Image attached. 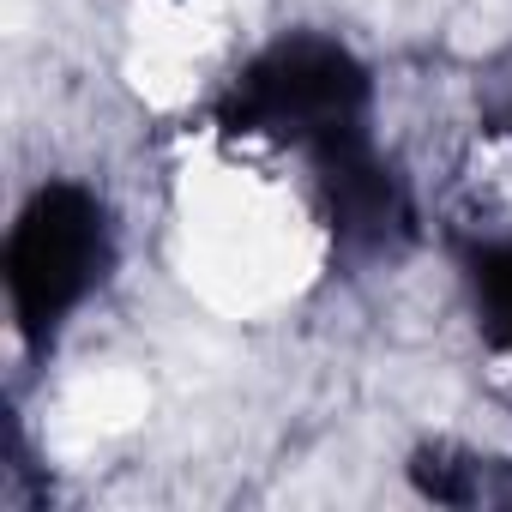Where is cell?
<instances>
[{"label":"cell","instance_id":"obj_1","mask_svg":"<svg viewBox=\"0 0 512 512\" xmlns=\"http://www.w3.org/2000/svg\"><path fill=\"white\" fill-rule=\"evenodd\" d=\"M199 133L235 151H272L308 175H326L380 139V73L374 61L320 25H284L253 43L229 79L205 97Z\"/></svg>","mask_w":512,"mask_h":512},{"label":"cell","instance_id":"obj_2","mask_svg":"<svg viewBox=\"0 0 512 512\" xmlns=\"http://www.w3.org/2000/svg\"><path fill=\"white\" fill-rule=\"evenodd\" d=\"M121 211L91 175H43L0 235V302L25 362H49L121 272Z\"/></svg>","mask_w":512,"mask_h":512},{"label":"cell","instance_id":"obj_3","mask_svg":"<svg viewBox=\"0 0 512 512\" xmlns=\"http://www.w3.org/2000/svg\"><path fill=\"white\" fill-rule=\"evenodd\" d=\"M452 272L482 356L512 380V229H470L452 241Z\"/></svg>","mask_w":512,"mask_h":512},{"label":"cell","instance_id":"obj_4","mask_svg":"<svg viewBox=\"0 0 512 512\" xmlns=\"http://www.w3.org/2000/svg\"><path fill=\"white\" fill-rule=\"evenodd\" d=\"M404 482L434 506H512V458L470 440H422L404 458Z\"/></svg>","mask_w":512,"mask_h":512},{"label":"cell","instance_id":"obj_5","mask_svg":"<svg viewBox=\"0 0 512 512\" xmlns=\"http://www.w3.org/2000/svg\"><path fill=\"white\" fill-rule=\"evenodd\" d=\"M476 133L512 145V55L476 79Z\"/></svg>","mask_w":512,"mask_h":512}]
</instances>
